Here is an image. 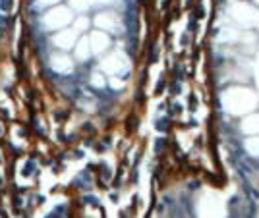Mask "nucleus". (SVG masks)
<instances>
[{
  "mask_svg": "<svg viewBox=\"0 0 259 218\" xmlns=\"http://www.w3.org/2000/svg\"><path fill=\"white\" fill-rule=\"evenodd\" d=\"M14 8H16V0H0V41L6 33L8 22L14 16Z\"/></svg>",
  "mask_w": 259,
  "mask_h": 218,
  "instance_id": "f257e3e1",
  "label": "nucleus"
}]
</instances>
